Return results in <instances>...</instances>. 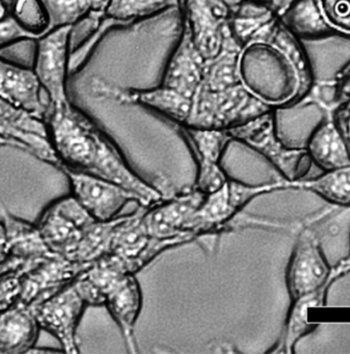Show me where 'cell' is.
I'll return each mask as SVG.
<instances>
[{"label":"cell","mask_w":350,"mask_h":354,"mask_svg":"<svg viewBox=\"0 0 350 354\" xmlns=\"http://www.w3.org/2000/svg\"><path fill=\"white\" fill-rule=\"evenodd\" d=\"M44 121L61 171L90 174L119 184L136 194L140 206L149 207L160 200L163 192L156 184L140 177L117 144L71 101L48 104Z\"/></svg>","instance_id":"1"},{"label":"cell","mask_w":350,"mask_h":354,"mask_svg":"<svg viewBox=\"0 0 350 354\" xmlns=\"http://www.w3.org/2000/svg\"><path fill=\"white\" fill-rule=\"evenodd\" d=\"M244 84L273 109H288L310 90L311 72L298 40L279 17L261 30L246 46Z\"/></svg>","instance_id":"2"},{"label":"cell","mask_w":350,"mask_h":354,"mask_svg":"<svg viewBox=\"0 0 350 354\" xmlns=\"http://www.w3.org/2000/svg\"><path fill=\"white\" fill-rule=\"evenodd\" d=\"M271 109L244 82L219 91L201 86L192 97V111L184 127L230 130Z\"/></svg>","instance_id":"3"},{"label":"cell","mask_w":350,"mask_h":354,"mask_svg":"<svg viewBox=\"0 0 350 354\" xmlns=\"http://www.w3.org/2000/svg\"><path fill=\"white\" fill-rule=\"evenodd\" d=\"M286 189H293V183L285 179L250 185L229 178L223 187L205 196L202 205L188 221L185 231L196 236V239L227 231L233 219L254 198Z\"/></svg>","instance_id":"4"},{"label":"cell","mask_w":350,"mask_h":354,"mask_svg":"<svg viewBox=\"0 0 350 354\" xmlns=\"http://www.w3.org/2000/svg\"><path fill=\"white\" fill-rule=\"evenodd\" d=\"M228 131L232 140L264 157L287 181L304 179L312 167L313 161L306 147L291 148L279 138L275 109Z\"/></svg>","instance_id":"5"},{"label":"cell","mask_w":350,"mask_h":354,"mask_svg":"<svg viewBox=\"0 0 350 354\" xmlns=\"http://www.w3.org/2000/svg\"><path fill=\"white\" fill-rule=\"evenodd\" d=\"M72 30L73 26L55 28L35 41L33 70L48 104L59 105L69 101L67 82L70 76Z\"/></svg>","instance_id":"6"},{"label":"cell","mask_w":350,"mask_h":354,"mask_svg":"<svg viewBox=\"0 0 350 354\" xmlns=\"http://www.w3.org/2000/svg\"><path fill=\"white\" fill-rule=\"evenodd\" d=\"M163 192L158 202L144 207L142 217L149 234L163 240H176L181 244L190 243L196 238L185 232L190 217L202 205L205 194L192 186L179 192H169L165 184H156Z\"/></svg>","instance_id":"7"},{"label":"cell","mask_w":350,"mask_h":354,"mask_svg":"<svg viewBox=\"0 0 350 354\" xmlns=\"http://www.w3.org/2000/svg\"><path fill=\"white\" fill-rule=\"evenodd\" d=\"M345 273L341 265L329 267L314 232L302 230L288 264L286 283L290 298L295 299L331 285Z\"/></svg>","instance_id":"8"},{"label":"cell","mask_w":350,"mask_h":354,"mask_svg":"<svg viewBox=\"0 0 350 354\" xmlns=\"http://www.w3.org/2000/svg\"><path fill=\"white\" fill-rule=\"evenodd\" d=\"M15 147L61 169L44 119L0 98V147Z\"/></svg>","instance_id":"9"},{"label":"cell","mask_w":350,"mask_h":354,"mask_svg":"<svg viewBox=\"0 0 350 354\" xmlns=\"http://www.w3.org/2000/svg\"><path fill=\"white\" fill-rule=\"evenodd\" d=\"M89 306L88 300L74 279L33 310L40 328L53 335L64 352L76 354L80 352L76 333Z\"/></svg>","instance_id":"10"},{"label":"cell","mask_w":350,"mask_h":354,"mask_svg":"<svg viewBox=\"0 0 350 354\" xmlns=\"http://www.w3.org/2000/svg\"><path fill=\"white\" fill-rule=\"evenodd\" d=\"M142 210L144 206L140 205L136 212L118 217L109 250V254L118 257L133 274L150 264L161 252L182 245L176 240L152 237L145 225Z\"/></svg>","instance_id":"11"},{"label":"cell","mask_w":350,"mask_h":354,"mask_svg":"<svg viewBox=\"0 0 350 354\" xmlns=\"http://www.w3.org/2000/svg\"><path fill=\"white\" fill-rule=\"evenodd\" d=\"M180 10L182 26L204 61L221 50L230 30L231 11L219 0H183Z\"/></svg>","instance_id":"12"},{"label":"cell","mask_w":350,"mask_h":354,"mask_svg":"<svg viewBox=\"0 0 350 354\" xmlns=\"http://www.w3.org/2000/svg\"><path fill=\"white\" fill-rule=\"evenodd\" d=\"M93 221L71 194L51 203L37 227L51 252L72 260L84 227Z\"/></svg>","instance_id":"13"},{"label":"cell","mask_w":350,"mask_h":354,"mask_svg":"<svg viewBox=\"0 0 350 354\" xmlns=\"http://www.w3.org/2000/svg\"><path fill=\"white\" fill-rule=\"evenodd\" d=\"M196 162V178L194 187L201 194H212L228 181L221 167V158L232 142L228 130L196 129L180 127Z\"/></svg>","instance_id":"14"},{"label":"cell","mask_w":350,"mask_h":354,"mask_svg":"<svg viewBox=\"0 0 350 354\" xmlns=\"http://www.w3.org/2000/svg\"><path fill=\"white\" fill-rule=\"evenodd\" d=\"M63 171L69 179L72 196L96 221L117 218L128 203L138 204L136 194L119 184L71 169H63Z\"/></svg>","instance_id":"15"},{"label":"cell","mask_w":350,"mask_h":354,"mask_svg":"<svg viewBox=\"0 0 350 354\" xmlns=\"http://www.w3.org/2000/svg\"><path fill=\"white\" fill-rule=\"evenodd\" d=\"M90 265L50 252L22 274L19 302L35 308L73 281Z\"/></svg>","instance_id":"16"},{"label":"cell","mask_w":350,"mask_h":354,"mask_svg":"<svg viewBox=\"0 0 350 354\" xmlns=\"http://www.w3.org/2000/svg\"><path fill=\"white\" fill-rule=\"evenodd\" d=\"M3 223L7 232L8 270H16L24 274L51 252L45 243L37 225L12 216L3 210Z\"/></svg>","instance_id":"17"},{"label":"cell","mask_w":350,"mask_h":354,"mask_svg":"<svg viewBox=\"0 0 350 354\" xmlns=\"http://www.w3.org/2000/svg\"><path fill=\"white\" fill-rule=\"evenodd\" d=\"M119 326L129 353H138L136 321L142 308V292L136 274L124 275L104 294V304Z\"/></svg>","instance_id":"18"},{"label":"cell","mask_w":350,"mask_h":354,"mask_svg":"<svg viewBox=\"0 0 350 354\" xmlns=\"http://www.w3.org/2000/svg\"><path fill=\"white\" fill-rule=\"evenodd\" d=\"M33 68L0 57V98L44 119L48 100Z\"/></svg>","instance_id":"19"},{"label":"cell","mask_w":350,"mask_h":354,"mask_svg":"<svg viewBox=\"0 0 350 354\" xmlns=\"http://www.w3.org/2000/svg\"><path fill=\"white\" fill-rule=\"evenodd\" d=\"M204 64L187 30L182 26L181 37L167 61L161 84L192 99L202 84Z\"/></svg>","instance_id":"20"},{"label":"cell","mask_w":350,"mask_h":354,"mask_svg":"<svg viewBox=\"0 0 350 354\" xmlns=\"http://www.w3.org/2000/svg\"><path fill=\"white\" fill-rule=\"evenodd\" d=\"M306 149L313 163L323 171L350 165L347 142L333 115H327L315 127L308 136Z\"/></svg>","instance_id":"21"},{"label":"cell","mask_w":350,"mask_h":354,"mask_svg":"<svg viewBox=\"0 0 350 354\" xmlns=\"http://www.w3.org/2000/svg\"><path fill=\"white\" fill-rule=\"evenodd\" d=\"M40 329L34 310L26 304L18 301L0 312V354L28 353Z\"/></svg>","instance_id":"22"},{"label":"cell","mask_w":350,"mask_h":354,"mask_svg":"<svg viewBox=\"0 0 350 354\" xmlns=\"http://www.w3.org/2000/svg\"><path fill=\"white\" fill-rule=\"evenodd\" d=\"M329 286L291 300L281 337L273 349L269 351L270 353H293L296 343L314 329V325L308 322V308L324 304Z\"/></svg>","instance_id":"23"},{"label":"cell","mask_w":350,"mask_h":354,"mask_svg":"<svg viewBox=\"0 0 350 354\" xmlns=\"http://www.w3.org/2000/svg\"><path fill=\"white\" fill-rule=\"evenodd\" d=\"M242 53L241 45L230 34L217 55L205 61L201 86L219 91L242 84Z\"/></svg>","instance_id":"24"},{"label":"cell","mask_w":350,"mask_h":354,"mask_svg":"<svg viewBox=\"0 0 350 354\" xmlns=\"http://www.w3.org/2000/svg\"><path fill=\"white\" fill-rule=\"evenodd\" d=\"M279 19L298 41L333 36L321 16L316 0H293L282 10Z\"/></svg>","instance_id":"25"},{"label":"cell","mask_w":350,"mask_h":354,"mask_svg":"<svg viewBox=\"0 0 350 354\" xmlns=\"http://www.w3.org/2000/svg\"><path fill=\"white\" fill-rule=\"evenodd\" d=\"M180 6V0H109L102 16L113 28H127Z\"/></svg>","instance_id":"26"},{"label":"cell","mask_w":350,"mask_h":354,"mask_svg":"<svg viewBox=\"0 0 350 354\" xmlns=\"http://www.w3.org/2000/svg\"><path fill=\"white\" fill-rule=\"evenodd\" d=\"M279 17L264 0H246L231 12L230 30L242 48L273 20Z\"/></svg>","instance_id":"27"},{"label":"cell","mask_w":350,"mask_h":354,"mask_svg":"<svg viewBox=\"0 0 350 354\" xmlns=\"http://www.w3.org/2000/svg\"><path fill=\"white\" fill-rule=\"evenodd\" d=\"M46 11L49 30L75 26L91 16L102 14L109 0H41Z\"/></svg>","instance_id":"28"},{"label":"cell","mask_w":350,"mask_h":354,"mask_svg":"<svg viewBox=\"0 0 350 354\" xmlns=\"http://www.w3.org/2000/svg\"><path fill=\"white\" fill-rule=\"evenodd\" d=\"M118 217L109 221H91L82 232L72 260L80 264L91 265L109 254L113 230Z\"/></svg>","instance_id":"29"},{"label":"cell","mask_w":350,"mask_h":354,"mask_svg":"<svg viewBox=\"0 0 350 354\" xmlns=\"http://www.w3.org/2000/svg\"><path fill=\"white\" fill-rule=\"evenodd\" d=\"M293 188L315 192L333 205L350 206V165L324 171L316 179L293 182Z\"/></svg>","instance_id":"30"},{"label":"cell","mask_w":350,"mask_h":354,"mask_svg":"<svg viewBox=\"0 0 350 354\" xmlns=\"http://www.w3.org/2000/svg\"><path fill=\"white\" fill-rule=\"evenodd\" d=\"M10 12L33 41L49 32L48 17L41 0H12Z\"/></svg>","instance_id":"31"},{"label":"cell","mask_w":350,"mask_h":354,"mask_svg":"<svg viewBox=\"0 0 350 354\" xmlns=\"http://www.w3.org/2000/svg\"><path fill=\"white\" fill-rule=\"evenodd\" d=\"M316 3L333 36L350 38V0H316Z\"/></svg>","instance_id":"32"},{"label":"cell","mask_w":350,"mask_h":354,"mask_svg":"<svg viewBox=\"0 0 350 354\" xmlns=\"http://www.w3.org/2000/svg\"><path fill=\"white\" fill-rule=\"evenodd\" d=\"M22 292V274L16 270L0 272V312L19 301Z\"/></svg>","instance_id":"33"},{"label":"cell","mask_w":350,"mask_h":354,"mask_svg":"<svg viewBox=\"0 0 350 354\" xmlns=\"http://www.w3.org/2000/svg\"><path fill=\"white\" fill-rule=\"evenodd\" d=\"M333 84L337 101L344 104L350 103V63L339 72Z\"/></svg>","instance_id":"34"},{"label":"cell","mask_w":350,"mask_h":354,"mask_svg":"<svg viewBox=\"0 0 350 354\" xmlns=\"http://www.w3.org/2000/svg\"><path fill=\"white\" fill-rule=\"evenodd\" d=\"M335 118L344 138H345L350 152V103L345 104V109L341 113H338L337 117Z\"/></svg>","instance_id":"35"},{"label":"cell","mask_w":350,"mask_h":354,"mask_svg":"<svg viewBox=\"0 0 350 354\" xmlns=\"http://www.w3.org/2000/svg\"><path fill=\"white\" fill-rule=\"evenodd\" d=\"M6 244H7V232H6L5 223L3 221H0V270H3V264L7 260Z\"/></svg>","instance_id":"36"},{"label":"cell","mask_w":350,"mask_h":354,"mask_svg":"<svg viewBox=\"0 0 350 354\" xmlns=\"http://www.w3.org/2000/svg\"><path fill=\"white\" fill-rule=\"evenodd\" d=\"M267 3H268L269 6L275 10V12L277 15L281 13L282 10H283L284 8L286 7V5H287V3H286V0H268Z\"/></svg>","instance_id":"37"},{"label":"cell","mask_w":350,"mask_h":354,"mask_svg":"<svg viewBox=\"0 0 350 354\" xmlns=\"http://www.w3.org/2000/svg\"><path fill=\"white\" fill-rule=\"evenodd\" d=\"M223 5H225L230 11H234V10L237 9L240 5L246 1V0H219Z\"/></svg>","instance_id":"38"},{"label":"cell","mask_w":350,"mask_h":354,"mask_svg":"<svg viewBox=\"0 0 350 354\" xmlns=\"http://www.w3.org/2000/svg\"><path fill=\"white\" fill-rule=\"evenodd\" d=\"M340 265H341V267L344 269L345 273L348 272V271H350V252L349 256H348L345 260L341 261V262H340Z\"/></svg>","instance_id":"39"},{"label":"cell","mask_w":350,"mask_h":354,"mask_svg":"<svg viewBox=\"0 0 350 354\" xmlns=\"http://www.w3.org/2000/svg\"><path fill=\"white\" fill-rule=\"evenodd\" d=\"M8 3H11L12 0H7Z\"/></svg>","instance_id":"40"},{"label":"cell","mask_w":350,"mask_h":354,"mask_svg":"<svg viewBox=\"0 0 350 354\" xmlns=\"http://www.w3.org/2000/svg\"><path fill=\"white\" fill-rule=\"evenodd\" d=\"M182 1H183V0H180V3H182Z\"/></svg>","instance_id":"41"}]
</instances>
